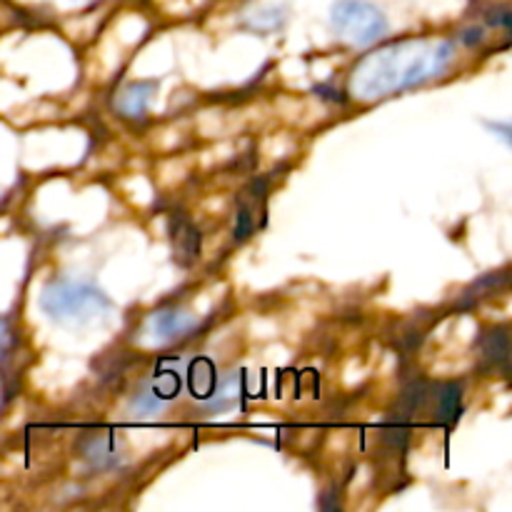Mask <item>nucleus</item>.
Instances as JSON below:
<instances>
[{
    "label": "nucleus",
    "instance_id": "nucleus-1",
    "mask_svg": "<svg viewBox=\"0 0 512 512\" xmlns=\"http://www.w3.org/2000/svg\"><path fill=\"white\" fill-rule=\"evenodd\" d=\"M455 58L450 40H400L368 53L350 78V93L363 103L410 90L438 78Z\"/></svg>",
    "mask_w": 512,
    "mask_h": 512
},
{
    "label": "nucleus",
    "instance_id": "nucleus-2",
    "mask_svg": "<svg viewBox=\"0 0 512 512\" xmlns=\"http://www.w3.org/2000/svg\"><path fill=\"white\" fill-rule=\"evenodd\" d=\"M40 308H43L48 318L60 320V323H85V320H93L98 315L108 313L113 303L93 283L58 278L43 288Z\"/></svg>",
    "mask_w": 512,
    "mask_h": 512
},
{
    "label": "nucleus",
    "instance_id": "nucleus-3",
    "mask_svg": "<svg viewBox=\"0 0 512 512\" xmlns=\"http://www.w3.org/2000/svg\"><path fill=\"white\" fill-rule=\"evenodd\" d=\"M330 25L338 38L358 48L378 43L388 35V18L370 0H335L330 8Z\"/></svg>",
    "mask_w": 512,
    "mask_h": 512
},
{
    "label": "nucleus",
    "instance_id": "nucleus-4",
    "mask_svg": "<svg viewBox=\"0 0 512 512\" xmlns=\"http://www.w3.org/2000/svg\"><path fill=\"white\" fill-rule=\"evenodd\" d=\"M265 200H268V178H255L243 188L235 213V243L248 240L260 225H265Z\"/></svg>",
    "mask_w": 512,
    "mask_h": 512
},
{
    "label": "nucleus",
    "instance_id": "nucleus-5",
    "mask_svg": "<svg viewBox=\"0 0 512 512\" xmlns=\"http://www.w3.org/2000/svg\"><path fill=\"white\" fill-rule=\"evenodd\" d=\"M180 390V378L178 373H170V370H163V373L153 375L143 388L138 390V395L133 398V408L140 410L143 415L155 413L163 405H168L170 400H175Z\"/></svg>",
    "mask_w": 512,
    "mask_h": 512
},
{
    "label": "nucleus",
    "instance_id": "nucleus-6",
    "mask_svg": "<svg viewBox=\"0 0 512 512\" xmlns=\"http://www.w3.org/2000/svg\"><path fill=\"white\" fill-rule=\"evenodd\" d=\"M478 355L483 368L500 370L508 375L510 368V333L505 325H495V328L483 330L478 338Z\"/></svg>",
    "mask_w": 512,
    "mask_h": 512
},
{
    "label": "nucleus",
    "instance_id": "nucleus-7",
    "mask_svg": "<svg viewBox=\"0 0 512 512\" xmlns=\"http://www.w3.org/2000/svg\"><path fill=\"white\" fill-rule=\"evenodd\" d=\"M200 320L183 308H163L150 315V328L160 340H180L198 330Z\"/></svg>",
    "mask_w": 512,
    "mask_h": 512
},
{
    "label": "nucleus",
    "instance_id": "nucleus-8",
    "mask_svg": "<svg viewBox=\"0 0 512 512\" xmlns=\"http://www.w3.org/2000/svg\"><path fill=\"white\" fill-rule=\"evenodd\" d=\"M170 243L180 265H193L200 255V230L183 213L170 218Z\"/></svg>",
    "mask_w": 512,
    "mask_h": 512
},
{
    "label": "nucleus",
    "instance_id": "nucleus-9",
    "mask_svg": "<svg viewBox=\"0 0 512 512\" xmlns=\"http://www.w3.org/2000/svg\"><path fill=\"white\" fill-rule=\"evenodd\" d=\"M463 383H443L430 388V400H435V420L443 425H453L463 415Z\"/></svg>",
    "mask_w": 512,
    "mask_h": 512
},
{
    "label": "nucleus",
    "instance_id": "nucleus-10",
    "mask_svg": "<svg viewBox=\"0 0 512 512\" xmlns=\"http://www.w3.org/2000/svg\"><path fill=\"white\" fill-rule=\"evenodd\" d=\"M188 388L190 395L200 403H208V400L218 398L220 380L218 373H215V365L210 363L208 358H198L190 363L188 368Z\"/></svg>",
    "mask_w": 512,
    "mask_h": 512
},
{
    "label": "nucleus",
    "instance_id": "nucleus-11",
    "mask_svg": "<svg viewBox=\"0 0 512 512\" xmlns=\"http://www.w3.org/2000/svg\"><path fill=\"white\" fill-rule=\"evenodd\" d=\"M155 83L153 80H140V83L125 85L123 90L115 98V108L125 118H143L145 110H148L150 100H153Z\"/></svg>",
    "mask_w": 512,
    "mask_h": 512
},
{
    "label": "nucleus",
    "instance_id": "nucleus-12",
    "mask_svg": "<svg viewBox=\"0 0 512 512\" xmlns=\"http://www.w3.org/2000/svg\"><path fill=\"white\" fill-rule=\"evenodd\" d=\"M80 453L95 468H110L118 463V450H115V435L110 430H98L90 433L80 445Z\"/></svg>",
    "mask_w": 512,
    "mask_h": 512
},
{
    "label": "nucleus",
    "instance_id": "nucleus-13",
    "mask_svg": "<svg viewBox=\"0 0 512 512\" xmlns=\"http://www.w3.org/2000/svg\"><path fill=\"white\" fill-rule=\"evenodd\" d=\"M505 288H508V270H498V273H490V275H485V278H480L475 285H470L468 290H465L463 298H460V305L470 308V305H475L478 300L488 298V295L498 293V290H505Z\"/></svg>",
    "mask_w": 512,
    "mask_h": 512
},
{
    "label": "nucleus",
    "instance_id": "nucleus-14",
    "mask_svg": "<svg viewBox=\"0 0 512 512\" xmlns=\"http://www.w3.org/2000/svg\"><path fill=\"white\" fill-rule=\"evenodd\" d=\"M488 23L493 25V28H498V25H500V28L508 33V30H510V8H508V5H498V8L490 10Z\"/></svg>",
    "mask_w": 512,
    "mask_h": 512
},
{
    "label": "nucleus",
    "instance_id": "nucleus-15",
    "mask_svg": "<svg viewBox=\"0 0 512 512\" xmlns=\"http://www.w3.org/2000/svg\"><path fill=\"white\" fill-rule=\"evenodd\" d=\"M483 38H485L483 28H468V30H463V40H465V43H468V45H478Z\"/></svg>",
    "mask_w": 512,
    "mask_h": 512
},
{
    "label": "nucleus",
    "instance_id": "nucleus-16",
    "mask_svg": "<svg viewBox=\"0 0 512 512\" xmlns=\"http://www.w3.org/2000/svg\"><path fill=\"white\" fill-rule=\"evenodd\" d=\"M315 95H320V98H333L335 103H340V95H338V90L335 88H330V85H315Z\"/></svg>",
    "mask_w": 512,
    "mask_h": 512
},
{
    "label": "nucleus",
    "instance_id": "nucleus-17",
    "mask_svg": "<svg viewBox=\"0 0 512 512\" xmlns=\"http://www.w3.org/2000/svg\"><path fill=\"white\" fill-rule=\"evenodd\" d=\"M8 338H10V328H8V320L0 318V353L8 348Z\"/></svg>",
    "mask_w": 512,
    "mask_h": 512
}]
</instances>
